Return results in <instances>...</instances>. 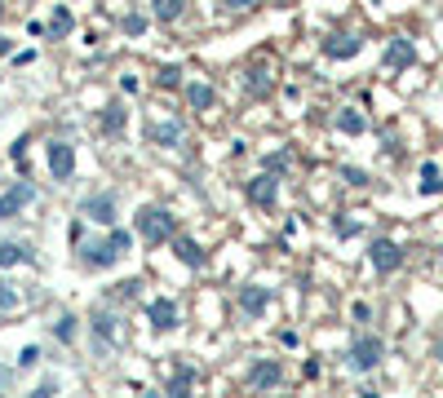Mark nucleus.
I'll return each mask as SVG.
<instances>
[{
    "mask_svg": "<svg viewBox=\"0 0 443 398\" xmlns=\"http://www.w3.org/2000/svg\"><path fill=\"white\" fill-rule=\"evenodd\" d=\"M134 226H138V239H146V243H169L177 235V217L160 204H142Z\"/></svg>",
    "mask_w": 443,
    "mask_h": 398,
    "instance_id": "obj_1",
    "label": "nucleus"
},
{
    "mask_svg": "<svg viewBox=\"0 0 443 398\" xmlns=\"http://www.w3.org/2000/svg\"><path fill=\"white\" fill-rule=\"evenodd\" d=\"M382 358H386V341H382V337H372V332H364V337L350 345V354H346V363H350L355 372H372Z\"/></svg>",
    "mask_w": 443,
    "mask_h": 398,
    "instance_id": "obj_2",
    "label": "nucleus"
},
{
    "mask_svg": "<svg viewBox=\"0 0 443 398\" xmlns=\"http://www.w3.org/2000/svg\"><path fill=\"white\" fill-rule=\"evenodd\" d=\"M45 159H49L54 181H71L76 177V146L71 142H49L45 146Z\"/></svg>",
    "mask_w": 443,
    "mask_h": 398,
    "instance_id": "obj_3",
    "label": "nucleus"
},
{
    "mask_svg": "<svg viewBox=\"0 0 443 398\" xmlns=\"http://www.w3.org/2000/svg\"><path fill=\"white\" fill-rule=\"evenodd\" d=\"M368 261H372V270H377V275H395L399 265H403V248H399L395 239H372Z\"/></svg>",
    "mask_w": 443,
    "mask_h": 398,
    "instance_id": "obj_4",
    "label": "nucleus"
},
{
    "mask_svg": "<svg viewBox=\"0 0 443 398\" xmlns=\"http://www.w3.org/2000/svg\"><path fill=\"white\" fill-rule=\"evenodd\" d=\"M280 380H284V368L275 358H261V363H253V368H249V390L253 394H266V390L280 385Z\"/></svg>",
    "mask_w": 443,
    "mask_h": 398,
    "instance_id": "obj_5",
    "label": "nucleus"
},
{
    "mask_svg": "<svg viewBox=\"0 0 443 398\" xmlns=\"http://www.w3.org/2000/svg\"><path fill=\"white\" fill-rule=\"evenodd\" d=\"M31 199H36V186H31V181H13V186L0 195V217H18Z\"/></svg>",
    "mask_w": 443,
    "mask_h": 398,
    "instance_id": "obj_6",
    "label": "nucleus"
},
{
    "mask_svg": "<svg viewBox=\"0 0 443 398\" xmlns=\"http://www.w3.org/2000/svg\"><path fill=\"white\" fill-rule=\"evenodd\" d=\"M146 323H151L155 332H173L182 319H177V306L169 301V296H155V301H146Z\"/></svg>",
    "mask_w": 443,
    "mask_h": 398,
    "instance_id": "obj_7",
    "label": "nucleus"
},
{
    "mask_svg": "<svg viewBox=\"0 0 443 398\" xmlns=\"http://www.w3.org/2000/svg\"><path fill=\"white\" fill-rule=\"evenodd\" d=\"M80 212H85L89 222H98V226H111V222H116V195H111V191H98V195L85 199V208H80Z\"/></svg>",
    "mask_w": 443,
    "mask_h": 398,
    "instance_id": "obj_8",
    "label": "nucleus"
},
{
    "mask_svg": "<svg viewBox=\"0 0 443 398\" xmlns=\"http://www.w3.org/2000/svg\"><path fill=\"white\" fill-rule=\"evenodd\" d=\"M359 49H364V36H355V31H333V36L324 40V54L337 58V62H341V58H355Z\"/></svg>",
    "mask_w": 443,
    "mask_h": 398,
    "instance_id": "obj_9",
    "label": "nucleus"
},
{
    "mask_svg": "<svg viewBox=\"0 0 443 398\" xmlns=\"http://www.w3.org/2000/svg\"><path fill=\"white\" fill-rule=\"evenodd\" d=\"M249 199H253L257 208H271L275 199H280V177H275V173H257L249 181Z\"/></svg>",
    "mask_w": 443,
    "mask_h": 398,
    "instance_id": "obj_10",
    "label": "nucleus"
},
{
    "mask_svg": "<svg viewBox=\"0 0 443 398\" xmlns=\"http://www.w3.org/2000/svg\"><path fill=\"white\" fill-rule=\"evenodd\" d=\"M173 257L182 265H191V270H204V265H208V253L195 239H187V235H173Z\"/></svg>",
    "mask_w": 443,
    "mask_h": 398,
    "instance_id": "obj_11",
    "label": "nucleus"
},
{
    "mask_svg": "<svg viewBox=\"0 0 443 398\" xmlns=\"http://www.w3.org/2000/svg\"><path fill=\"white\" fill-rule=\"evenodd\" d=\"M244 89H249L253 97H266L275 89V76H271V62H253L249 71H244Z\"/></svg>",
    "mask_w": 443,
    "mask_h": 398,
    "instance_id": "obj_12",
    "label": "nucleus"
},
{
    "mask_svg": "<svg viewBox=\"0 0 443 398\" xmlns=\"http://www.w3.org/2000/svg\"><path fill=\"white\" fill-rule=\"evenodd\" d=\"M337 133H346V138H364V133H368V115L359 107H341L337 111Z\"/></svg>",
    "mask_w": 443,
    "mask_h": 398,
    "instance_id": "obj_13",
    "label": "nucleus"
},
{
    "mask_svg": "<svg viewBox=\"0 0 443 398\" xmlns=\"http://www.w3.org/2000/svg\"><path fill=\"white\" fill-rule=\"evenodd\" d=\"M413 40H403V36H395L390 40V49H386V66H395V71H408L413 66Z\"/></svg>",
    "mask_w": 443,
    "mask_h": 398,
    "instance_id": "obj_14",
    "label": "nucleus"
},
{
    "mask_svg": "<svg viewBox=\"0 0 443 398\" xmlns=\"http://www.w3.org/2000/svg\"><path fill=\"white\" fill-rule=\"evenodd\" d=\"M187 102H191V111H213L218 93H213V85H204V80H191L187 85Z\"/></svg>",
    "mask_w": 443,
    "mask_h": 398,
    "instance_id": "obj_15",
    "label": "nucleus"
},
{
    "mask_svg": "<svg viewBox=\"0 0 443 398\" xmlns=\"http://www.w3.org/2000/svg\"><path fill=\"white\" fill-rule=\"evenodd\" d=\"M266 306H271L266 288H240V310L244 314H266Z\"/></svg>",
    "mask_w": 443,
    "mask_h": 398,
    "instance_id": "obj_16",
    "label": "nucleus"
},
{
    "mask_svg": "<svg viewBox=\"0 0 443 398\" xmlns=\"http://www.w3.org/2000/svg\"><path fill=\"white\" fill-rule=\"evenodd\" d=\"M93 332H98V350H107V341H116V314H107V310H98L93 314Z\"/></svg>",
    "mask_w": 443,
    "mask_h": 398,
    "instance_id": "obj_17",
    "label": "nucleus"
},
{
    "mask_svg": "<svg viewBox=\"0 0 443 398\" xmlns=\"http://www.w3.org/2000/svg\"><path fill=\"white\" fill-rule=\"evenodd\" d=\"M116 257H120V253H116L111 243H89V248H85V265H93V270H107Z\"/></svg>",
    "mask_w": 443,
    "mask_h": 398,
    "instance_id": "obj_18",
    "label": "nucleus"
},
{
    "mask_svg": "<svg viewBox=\"0 0 443 398\" xmlns=\"http://www.w3.org/2000/svg\"><path fill=\"white\" fill-rule=\"evenodd\" d=\"M151 13L155 23H177L187 13V0H151Z\"/></svg>",
    "mask_w": 443,
    "mask_h": 398,
    "instance_id": "obj_19",
    "label": "nucleus"
},
{
    "mask_svg": "<svg viewBox=\"0 0 443 398\" xmlns=\"http://www.w3.org/2000/svg\"><path fill=\"white\" fill-rule=\"evenodd\" d=\"M151 142H160V146H177V142H182V120L155 124V128H151Z\"/></svg>",
    "mask_w": 443,
    "mask_h": 398,
    "instance_id": "obj_20",
    "label": "nucleus"
},
{
    "mask_svg": "<svg viewBox=\"0 0 443 398\" xmlns=\"http://www.w3.org/2000/svg\"><path fill=\"white\" fill-rule=\"evenodd\" d=\"M67 31H71V9H67V5H58V9H54V23L45 27V36H49V40H62Z\"/></svg>",
    "mask_w": 443,
    "mask_h": 398,
    "instance_id": "obj_21",
    "label": "nucleus"
},
{
    "mask_svg": "<svg viewBox=\"0 0 443 398\" xmlns=\"http://www.w3.org/2000/svg\"><path fill=\"white\" fill-rule=\"evenodd\" d=\"M23 261H31V248H23V243H0V270L23 265Z\"/></svg>",
    "mask_w": 443,
    "mask_h": 398,
    "instance_id": "obj_22",
    "label": "nucleus"
},
{
    "mask_svg": "<svg viewBox=\"0 0 443 398\" xmlns=\"http://www.w3.org/2000/svg\"><path fill=\"white\" fill-rule=\"evenodd\" d=\"M191 385H195V368H177V372H173V380H169V390H164V394L182 398V394H191Z\"/></svg>",
    "mask_w": 443,
    "mask_h": 398,
    "instance_id": "obj_23",
    "label": "nucleus"
},
{
    "mask_svg": "<svg viewBox=\"0 0 443 398\" xmlns=\"http://www.w3.org/2000/svg\"><path fill=\"white\" fill-rule=\"evenodd\" d=\"M439 191H443L439 164H421V195H439Z\"/></svg>",
    "mask_w": 443,
    "mask_h": 398,
    "instance_id": "obj_24",
    "label": "nucleus"
},
{
    "mask_svg": "<svg viewBox=\"0 0 443 398\" xmlns=\"http://www.w3.org/2000/svg\"><path fill=\"white\" fill-rule=\"evenodd\" d=\"M124 120H129L124 107H120V102H111V107L102 111V133H120V128H124Z\"/></svg>",
    "mask_w": 443,
    "mask_h": 398,
    "instance_id": "obj_25",
    "label": "nucleus"
},
{
    "mask_svg": "<svg viewBox=\"0 0 443 398\" xmlns=\"http://www.w3.org/2000/svg\"><path fill=\"white\" fill-rule=\"evenodd\" d=\"M76 332H80V323H76V314H62V319L54 323V337H58L62 345H71V341H76Z\"/></svg>",
    "mask_w": 443,
    "mask_h": 398,
    "instance_id": "obj_26",
    "label": "nucleus"
},
{
    "mask_svg": "<svg viewBox=\"0 0 443 398\" xmlns=\"http://www.w3.org/2000/svg\"><path fill=\"white\" fill-rule=\"evenodd\" d=\"M160 89H182V66H164L160 71Z\"/></svg>",
    "mask_w": 443,
    "mask_h": 398,
    "instance_id": "obj_27",
    "label": "nucleus"
},
{
    "mask_svg": "<svg viewBox=\"0 0 443 398\" xmlns=\"http://www.w3.org/2000/svg\"><path fill=\"white\" fill-rule=\"evenodd\" d=\"M288 164H293V155H288V151H275V155H266V173H284Z\"/></svg>",
    "mask_w": 443,
    "mask_h": 398,
    "instance_id": "obj_28",
    "label": "nucleus"
},
{
    "mask_svg": "<svg viewBox=\"0 0 443 398\" xmlns=\"http://www.w3.org/2000/svg\"><path fill=\"white\" fill-rule=\"evenodd\" d=\"M111 248H116V253H129V243H134V235H129V230H111V239H107Z\"/></svg>",
    "mask_w": 443,
    "mask_h": 398,
    "instance_id": "obj_29",
    "label": "nucleus"
},
{
    "mask_svg": "<svg viewBox=\"0 0 443 398\" xmlns=\"http://www.w3.org/2000/svg\"><path fill=\"white\" fill-rule=\"evenodd\" d=\"M257 5H261V0H222V9H231V13H249Z\"/></svg>",
    "mask_w": 443,
    "mask_h": 398,
    "instance_id": "obj_30",
    "label": "nucleus"
},
{
    "mask_svg": "<svg viewBox=\"0 0 443 398\" xmlns=\"http://www.w3.org/2000/svg\"><path fill=\"white\" fill-rule=\"evenodd\" d=\"M36 363H40V350H36V345H27V350L18 354V368H36Z\"/></svg>",
    "mask_w": 443,
    "mask_h": 398,
    "instance_id": "obj_31",
    "label": "nucleus"
},
{
    "mask_svg": "<svg viewBox=\"0 0 443 398\" xmlns=\"http://www.w3.org/2000/svg\"><path fill=\"white\" fill-rule=\"evenodd\" d=\"M0 306H5V310H13V306H18V292H13L9 284H0Z\"/></svg>",
    "mask_w": 443,
    "mask_h": 398,
    "instance_id": "obj_32",
    "label": "nucleus"
},
{
    "mask_svg": "<svg viewBox=\"0 0 443 398\" xmlns=\"http://www.w3.org/2000/svg\"><path fill=\"white\" fill-rule=\"evenodd\" d=\"M341 177H346L350 186H368V173H359V169H341Z\"/></svg>",
    "mask_w": 443,
    "mask_h": 398,
    "instance_id": "obj_33",
    "label": "nucleus"
},
{
    "mask_svg": "<svg viewBox=\"0 0 443 398\" xmlns=\"http://www.w3.org/2000/svg\"><path fill=\"white\" fill-rule=\"evenodd\" d=\"M142 27H146V23L138 18V13H129V18H124V31H129V36H138V31H142Z\"/></svg>",
    "mask_w": 443,
    "mask_h": 398,
    "instance_id": "obj_34",
    "label": "nucleus"
},
{
    "mask_svg": "<svg viewBox=\"0 0 443 398\" xmlns=\"http://www.w3.org/2000/svg\"><path fill=\"white\" fill-rule=\"evenodd\" d=\"M9 380H13V372H9V368H0V390H5Z\"/></svg>",
    "mask_w": 443,
    "mask_h": 398,
    "instance_id": "obj_35",
    "label": "nucleus"
},
{
    "mask_svg": "<svg viewBox=\"0 0 443 398\" xmlns=\"http://www.w3.org/2000/svg\"><path fill=\"white\" fill-rule=\"evenodd\" d=\"M435 358H439V363H443V341H439V345H435Z\"/></svg>",
    "mask_w": 443,
    "mask_h": 398,
    "instance_id": "obj_36",
    "label": "nucleus"
}]
</instances>
